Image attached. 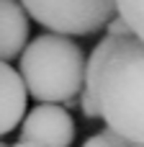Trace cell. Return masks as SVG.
Masks as SVG:
<instances>
[{
	"label": "cell",
	"instance_id": "cell-1",
	"mask_svg": "<svg viewBox=\"0 0 144 147\" xmlns=\"http://www.w3.org/2000/svg\"><path fill=\"white\" fill-rule=\"evenodd\" d=\"M93 98L100 116L124 140L144 145V41L121 39L108 57Z\"/></svg>",
	"mask_w": 144,
	"mask_h": 147
},
{
	"label": "cell",
	"instance_id": "cell-2",
	"mask_svg": "<svg viewBox=\"0 0 144 147\" xmlns=\"http://www.w3.org/2000/svg\"><path fill=\"white\" fill-rule=\"evenodd\" d=\"M82 47L59 34H41L31 39L21 54V78L26 90L44 103H70L85 88Z\"/></svg>",
	"mask_w": 144,
	"mask_h": 147
},
{
	"label": "cell",
	"instance_id": "cell-3",
	"mask_svg": "<svg viewBox=\"0 0 144 147\" xmlns=\"http://www.w3.org/2000/svg\"><path fill=\"white\" fill-rule=\"evenodd\" d=\"M28 18L59 36H90L116 18V0H18Z\"/></svg>",
	"mask_w": 144,
	"mask_h": 147
},
{
	"label": "cell",
	"instance_id": "cell-4",
	"mask_svg": "<svg viewBox=\"0 0 144 147\" xmlns=\"http://www.w3.org/2000/svg\"><path fill=\"white\" fill-rule=\"evenodd\" d=\"M21 140L39 147H70L75 142V121L67 109L41 103L26 114L21 124Z\"/></svg>",
	"mask_w": 144,
	"mask_h": 147
},
{
	"label": "cell",
	"instance_id": "cell-5",
	"mask_svg": "<svg viewBox=\"0 0 144 147\" xmlns=\"http://www.w3.org/2000/svg\"><path fill=\"white\" fill-rule=\"evenodd\" d=\"M26 83L23 78L8 65L0 62V137L13 132L26 114Z\"/></svg>",
	"mask_w": 144,
	"mask_h": 147
},
{
	"label": "cell",
	"instance_id": "cell-6",
	"mask_svg": "<svg viewBox=\"0 0 144 147\" xmlns=\"http://www.w3.org/2000/svg\"><path fill=\"white\" fill-rule=\"evenodd\" d=\"M28 13L18 0H0V62L26 52Z\"/></svg>",
	"mask_w": 144,
	"mask_h": 147
},
{
	"label": "cell",
	"instance_id": "cell-7",
	"mask_svg": "<svg viewBox=\"0 0 144 147\" xmlns=\"http://www.w3.org/2000/svg\"><path fill=\"white\" fill-rule=\"evenodd\" d=\"M116 13L126 21L134 39L144 41V0H116Z\"/></svg>",
	"mask_w": 144,
	"mask_h": 147
},
{
	"label": "cell",
	"instance_id": "cell-8",
	"mask_svg": "<svg viewBox=\"0 0 144 147\" xmlns=\"http://www.w3.org/2000/svg\"><path fill=\"white\" fill-rule=\"evenodd\" d=\"M129 145H131L129 140H124L121 134H116L113 129H108V127H106L103 132H98V134L88 137L82 147H129Z\"/></svg>",
	"mask_w": 144,
	"mask_h": 147
},
{
	"label": "cell",
	"instance_id": "cell-9",
	"mask_svg": "<svg viewBox=\"0 0 144 147\" xmlns=\"http://www.w3.org/2000/svg\"><path fill=\"white\" fill-rule=\"evenodd\" d=\"M80 111L88 116V119H95V116H100V103L93 98V96H88L85 90L80 93Z\"/></svg>",
	"mask_w": 144,
	"mask_h": 147
},
{
	"label": "cell",
	"instance_id": "cell-10",
	"mask_svg": "<svg viewBox=\"0 0 144 147\" xmlns=\"http://www.w3.org/2000/svg\"><path fill=\"white\" fill-rule=\"evenodd\" d=\"M106 31H108V36H116V39H131L134 34H131V28L126 26V21H121L119 16L106 26Z\"/></svg>",
	"mask_w": 144,
	"mask_h": 147
},
{
	"label": "cell",
	"instance_id": "cell-11",
	"mask_svg": "<svg viewBox=\"0 0 144 147\" xmlns=\"http://www.w3.org/2000/svg\"><path fill=\"white\" fill-rule=\"evenodd\" d=\"M13 147H39V145H33V142H23V140H21V142H15Z\"/></svg>",
	"mask_w": 144,
	"mask_h": 147
},
{
	"label": "cell",
	"instance_id": "cell-12",
	"mask_svg": "<svg viewBox=\"0 0 144 147\" xmlns=\"http://www.w3.org/2000/svg\"><path fill=\"white\" fill-rule=\"evenodd\" d=\"M129 147H144V145H134V142H131V145H129Z\"/></svg>",
	"mask_w": 144,
	"mask_h": 147
},
{
	"label": "cell",
	"instance_id": "cell-13",
	"mask_svg": "<svg viewBox=\"0 0 144 147\" xmlns=\"http://www.w3.org/2000/svg\"><path fill=\"white\" fill-rule=\"evenodd\" d=\"M0 147H5V145H3V142H0Z\"/></svg>",
	"mask_w": 144,
	"mask_h": 147
}]
</instances>
